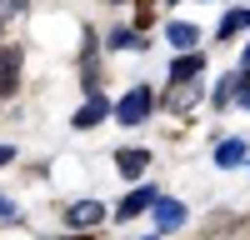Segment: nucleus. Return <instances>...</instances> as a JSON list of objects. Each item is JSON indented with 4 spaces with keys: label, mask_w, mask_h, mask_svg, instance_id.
<instances>
[{
    "label": "nucleus",
    "mask_w": 250,
    "mask_h": 240,
    "mask_svg": "<svg viewBox=\"0 0 250 240\" xmlns=\"http://www.w3.org/2000/svg\"><path fill=\"white\" fill-rule=\"evenodd\" d=\"M150 105H155L150 85H135L130 95H120V105H115V120H120V125H140V120H150Z\"/></svg>",
    "instance_id": "f257e3e1"
},
{
    "label": "nucleus",
    "mask_w": 250,
    "mask_h": 240,
    "mask_svg": "<svg viewBox=\"0 0 250 240\" xmlns=\"http://www.w3.org/2000/svg\"><path fill=\"white\" fill-rule=\"evenodd\" d=\"M155 230L165 235V230H180L185 225V205H180V200H165V195H155Z\"/></svg>",
    "instance_id": "f03ea898"
},
{
    "label": "nucleus",
    "mask_w": 250,
    "mask_h": 240,
    "mask_svg": "<svg viewBox=\"0 0 250 240\" xmlns=\"http://www.w3.org/2000/svg\"><path fill=\"white\" fill-rule=\"evenodd\" d=\"M65 220H70L75 230H90V225H100V220H105V205H100V200H80V205L65 210Z\"/></svg>",
    "instance_id": "7ed1b4c3"
},
{
    "label": "nucleus",
    "mask_w": 250,
    "mask_h": 240,
    "mask_svg": "<svg viewBox=\"0 0 250 240\" xmlns=\"http://www.w3.org/2000/svg\"><path fill=\"white\" fill-rule=\"evenodd\" d=\"M200 70H205V55L200 50H180V60L170 65V80H175V85H190Z\"/></svg>",
    "instance_id": "20e7f679"
},
{
    "label": "nucleus",
    "mask_w": 250,
    "mask_h": 240,
    "mask_svg": "<svg viewBox=\"0 0 250 240\" xmlns=\"http://www.w3.org/2000/svg\"><path fill=\"white\" fill-rule=\"evenodd\" d=\"M150 205H155V190H150V185H140V190H130V195L120 200V210H115V220H130V215H140V210H150Z\"/></svg>",
    "instance_id": "39448f33"
},
{
    "label": "nucleus",
    "mask_w": 250,
    "mask_h": 240,
    "mask_svg": "<svg viewBox=\"0 0 250 240\" xmlns=\"http://www.w3.org/2000/svg\"><path fill=\"white\" fill-rule=\"evenodd\" d=\"M15 75H20V50L5 45V50H0V100L15 90Z\"/></svg>",
    "instance_id": "423d86ee"
},
{
    "label": "nucleus",
    "mask_w": 250,
    "mask_h": 240,
    "mask_svg": "<svg viewBox=\"0 0 250 240\" xmlns=\"http://www.w3.org/2000/svg\"><path fill=\"white\" fill-rule=\"evenodd\" d=\"M105 115H110V105H105V100H100V95L90 90V100H85V105L75 110V125H80V130H90V125H100Z\"/></svg>",
    "instance_id": "0eeeda50"
},
{
    "label": "nucleus",
    "mask_w": 250,
    "mask_h": 240,
    "mask_svg": "<svg viewBox=\"0 0 250 240\" xmlns=\"http://www.w3.org/2000/svg\"><path fill=\"white\" fill-rule=\"evenodd\" d=\"M240 160H250V150H245V140H225V145L215 150V165H225V170H235Z\"/></svg>",
    "instance_id": "6e6552de"
},
{
    "label": "nucleus",
    "mask_w": 250,
    "mask_h": 240,
    "mask_svg": "<svg viewBox=\"0 0 250 240\" xmlns=\"http://www.w3.org/2000/svg\"><path fill=\"white\" fill-rule=\"evenodd\" d=\"M115 165H120V175H130V180H135L145 165H150V155H145V150H120V155H115Z\"/></svg>",
    "instance_id": "1a4fd4ad"
},
{
    "label": "nucleus",
    "mask_w": 250,
    "mask_h": 240,
    "mask_svg": "<svg viewBox=\"0 0 250 240\" xmlns=\"http://www.w3.org/2000/svg\"><path fill=\"white\" fill-rule=\"evenodd\" d=\"M165 35H170V45H175V50H195V40H200V30H195V25H185V20H175Z\"/></svg>",
    "instance_id": "9d476101"
},
{
    "label": "nucleus",
    "mask_w": 250,
    "mask_h": 240,
    "mask_svg": "<svg viewBox=\"0 0 250 240\" xmlns=\"http://www.w3.org/2000/svg\"><path fill=\"white\" fill-rule=\"evenodd\" d=\"M245 25H250V10L240 5V10H230V15L220 20V40H235V30H245Z\"/></svg>",
    "instance_id": "9b49d317"
},
{
    "label": "nucleus",
    "mask_w": 250,
    "mask_h": 240,
    "mask_svg": "<svg viewBox=\"0 0 250 240\" xmlns=\"http://www.w3.org/2000/svg\"><path fill=\"white\" fill-rule=\"evenodd\" d=\"M240 85H245V70H240V75H225L220 85H215V105H230V95H235Z\"/></svg>",
    "instance_id": "f8f14e48"
},
{
    "label": "nucleus",
    "mask_w": 250,
    "mask_h": 240,
    "mask_svg": "<svg viewBox=\"0 0 250 240\" xmlns=\"http://www.w3.org/2000/svg\"><path fill=\"white\" fill-rule=\"evenodd\" d=\"M110 45H115V50H140L145 40H140L135 30H110Z\"/></svg>",
    "instance_id": "ddd939ff"
},
{
    "label": "nucleus",
    "mask_w": 250,
    "mask_h": 240,
    "mask_svg": "<svg viewBox=\"0 0 250 240\" xmlns=\"http://www.w3.org/2000/svg\"><path fill=\"white\" fill-rule=\"evenodd\" d=\"M0 10H5V15H15V10H25V0H0Z\"/></svg>",
    "instance_id": "4468645a"
},
{
    "label": "nucleus",
    "mask_w": 250,
    "mask_h": 240,
    "mask_svg": "<svg viewBox=\"0 0 250 240\" xmlns=\"http://www.w3.org/2000/svg\"><path fill=\"white\" fill-rule=\"evenodd\" d=\"M10 215H15V205H10L5 195H0V220H10Z\"/></svg>",
    "instance_id": "2eb2a0df"
},
{
    "label": "nucleus",
    "mask_w": 250,
    "mask_h": 240,
    "mask_svg": "<svg viewBox=\"0 0 250 240\" xmlns=\"http://www.w3.org/2000/svg\"><path fill=\"white\" fill-rule=\"evenodd\" d=\"M10 160H15V150H10V145H0V165H10Z\"/></svg>",
    "instance_id": "dca6fc26"
},
{
    "label": "nucleus",
    "mask_w": 250,
    "mask_h": 240,
    "mask_svg": "<svg viewBox=\"0 0 250 240\" xmlns=\"http://www.w3.org/2000/svg\"><path fill=\"white\" fill-rule=\"evenodd\" d=\"M245 70H250V50H245Z\"/></svg>",
    "instance_id": "f3484780"
},
{
    "label": "nucleus",
    "mask_w": 250,
    "mask_h": 240,
    "mask_svg": "<svg viewBox=\"0 0 250 240\" xmlns=\"http://www.w3.org/2000/svg\"><path fill=\"white\" fill-rule=\"evenodd\" d=\"M145 240H155V235H145Z\"/></svg>",
    "instance_id": "a211bd4d"
}]
</instances>
